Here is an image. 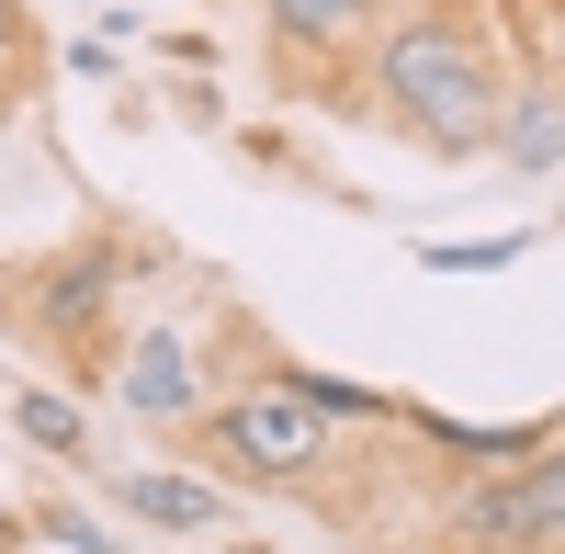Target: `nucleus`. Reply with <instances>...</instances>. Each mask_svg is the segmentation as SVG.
Masks as SVG:
<instances>
[{
  "mask_svg": "<svg viewBox=\"0 0 565 554\" xmlns=\"http://www.w3.org/2000/svg\"><path fill=\"white\" fill-rule=\"evenodd\" d=\"M362 125H396L418 136L430 159H487L498 148V103H509V45H498V12L487 0H385V23L362 45Z\"/></svg>",
  "mask_w": 565,
  "mask_h": 554,
  "instance_id": "1",
  "label": "nucleus"
},
{
  "mask_svg": "<svg viewBox=\"0 0 565 554\" xmlns=\"http://www.w3.org/2000/svg\"><path fill=\"white\" fill-rule=\"evenodd\" d=\"M170 441L193 452V465H215L226 487H271V498H306L340 465V419H317V407L271 374V351L249 362V385H215Z\"/></svg>",
  "mask_w": 565,
  "mask_h": 554,
  "instance_id": "2",
  "label": "nucleus"
},
{
  "mask_svg": "<svg viewBox=\"0 0 565 554\" xmlns=\"http://www.w3.org/2000/svg\"><path fill=\"white\" fill-rule=\"evenodd\" d=\"M114 306H125V238H68L23 271H0V329L45 362H68L79 385H103L114 362Z\"/></svg>",
  "mask_w": 565,
  "mask_h": 554,
  "instance_id": "3",
  "label": "nucleus"
},
{
  "mask_svg": "<svg viewBox=\"0 0 565 554\" xmlns=\"http://www.w3.org/2000/svg\"><path fill=\"white\" fill-rule=\"evenodd\" d=\"M441 543L476 554H565V452H521V465H476V487L452 498Z\"/></svg>",
  "mask_w": 565,
  "mask_h": 554,
  "instance_id": "4",
  "label": "nucleus"
},
{
  "mask_svg": "<svg viewBox=\"0 0 565 554\" xmlns=\"http://www.w3.org/2000/svg\"><path fill=\"white\" fill-rule=\"evenodd\" d=\"M103 396L125 407L136 430H181V419H193V407L215 396V351L181 329V317H148V329H125V340H114Z\"/></svg>",
  "mask_w": 565,
  "mask_h": 554,
  "instance_id": "5",
  "label": "nucleus"
},
{
  "mask_svg": "<svg viewBox=\"0 0 565 554\" xmlns=\"http://www.w3.org/2000/svg\"><path fill=\"white\" fill-rule=\"evenodd\" d=\"M114 532H159V543H238V487L226 476H170V465H90Z\"/></svg>",
  "mask_w": 565,
  "mask_h": 554,
  "instance_id": "6",
  "label": "nucleus"
},
{
  "mask_svg": "<svg viewBox=\"0 0 565 554\" xmlns=\"http://www.w3.org/2000/svg\"><path fill=\"white\" fill-rule=\"evenodd\" d=\"M373 23H385V0H260V34H271V68H282V79L351 57Z\"/></svg>",
  "mask_w": 565,
  "mask_h": 554,
  "instance_id": "7",
  "label": "nucleus"
},
{
  "mask_svg": "<svg viewBox=\"0 0 565 554\" xmlns=\"http://www.w3.org/2000/svg\"><path fill=\"white\" fill-rule=\"evenodd\" d=\"M487 159H509L521 181H554L565 170V103H554V57H521L509 68V103H498V148Z\"/></svg>",
  "mask_w": 565,
  "mask_h": 554,
  "instance_id": "8",
  "label": "nucleus"
},
{
  "mask_svg": "<svg viewBox=\"0 0 565 554\" xmlns=\"http://www.w3.org/2000/svg\"><path fill=\"white\" fill-rule=\"evenodd\" d=\"M0 419H12V441H34L45 465H68V476L103 465V441H90L79 396H57V385H12V396H0Z\"/></svg>",
  "mask_w": 565,
  "mask_h": 554,
  "instance_id": "9",
  "label": "nucleus"
},
{
  "mask_svg": "<svg viewBox=\"0 0 565 554\" xmlns=\"http://www.w3.org/2000/svg\"><path fill=\"white\" fill-rule=\"evenodd\" d=\"M12 543H57V554H114L125 532L90 510V498H68V487H34L23 510H12Z\"/></svg>",
  "mask_w": 565,
  "mask_h": 554,
  "instance_id": "10",
  "label": "nucleus"
},
{
  "mask_svg": "<svg viewBox=\"0 0 565 554\" xmlns=\"http://www.w3.org/2000/svg\"><path fill=\"white\" fill-rule=\"evenodd\" d=\"M543 249V226H509V238H418V271L430 284H487V271H521Z\"/></svg>",
  "mask_w": 565,
  "mask_h": 554,
  "instance_id": "11",
  "label": "nucleus"
},
{
  "mask_svg": "<svg viewBox=\"0 0 565 554\" xmlns=\"http://www.w3.org/2000/svg\"><path fill=\"white\" fill-rule=\"evenodd\" d=\"M271 374L295 385L317 419H340V430H385V396H373V385H351V374H328V362H282V351H271Z\"/></svg>",
  "mask_w": 565,
  "mask_h": 554,
  "instance_id": "12",
  "label": "nucleus"
},
{
  "mask_svg": "<svg viewBox=\"0 0 565 554\" xmlns=\"http://www.w3.org/2000/svg\"><path fill=\"white\" fill-rule=\"evenodd\" d=\"M57 68H68V79H125V45L90 23V34H68V45H57Z\"/></svg>",
  "mask_w": 565,
  "mask_h": 554,
  "instance_id": "13",
  "label": "nucleus"
},
{
  "mask_svg": "<svg viewBox=\"0 0 565 554\" xmlns=\"http://www.w3.org/2000/svg\"><path fill=\"white\" fill-rule=\"evenodd\" d=\"M34 57V12H23V0H0V68H23Z\"/></svg>",
  "mask_w": 565,
  "mask_h": 554,
  "instance_id": "14",
  "label": "nucleus"
},
{
  "mask_svg": "<svg viewBox=\"0 0 565 554\" xmlns=\"http://www.w3.org/2000/svg\"><path fill=\"white\" fill-rule=\"evenodd\" d=\"M0 543H12V510H0Z\"/></svg>",
  "mask_w": 565,
  "mask_h": 554,
  "instance_id": "15",
  "label": "nucleus"
}]
</instances>
